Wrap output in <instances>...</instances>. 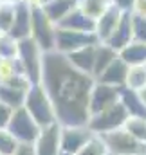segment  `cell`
I'll return each mask as SVG.
<instances>
[{"instance_id": "obj_1", "label": "cell", "mask_w": 146, "mask_h": 155, "mask_svg": "<svg viewBox=\"0 0 146 155\" xmlns=\"http://www.w3.org/2000/svg\"><path fill=\"white\" fill-rule=\"evenodd\" d=\"M51 97L60 126H87L88 99L96 79L79 72L69 63L65 54L56 51L43 54V69L40 81Z\"/></svg>"}, {"instance_id": "obj_28", "label": "cell", "mask_w": 146, "mask_h": 155, "mask_svg": "<svg viewBox=\"0 0 146 155\" xmlns=\"http://www.w3.org/2000/svg\"><path fill=\"white\" fill-rule=\"evenodd\" d=\"M18 146L20 143L15 139V135L7 128H2L0 130V155H15Z\"/></svg>"}, {"instance_id": "obj_26", "label": "cell", "mask_w": 146, "mask_h": 155, "mask_svg": "<svg viewBox=\"0 0 146 155\" xmlns=\"http://www.w3.org/2000/svg\"><path fill=\"white\" fill-rule=\"evenodd\" d=\"M18 74H24V71H22V65L16 58L0 61V83H7Z\"/></svg>"}, {"instance_id": "obj_20", "label": "cell", "mask_w": 146, "mask_h": 155, "mask_svg": "<svg viewBox=\"0 0 146 155\" xmlns=\"http://www.w3.org/2000/svg\"><path fill=\"white\" fill-rule=\"evenodd\" d=\"M119 58L128 65V67H137V65H146V43L143 41H130L124 49H121Z\"/></svg>"}, {"instance_id": "obj_21", "label": "cell", "mask_w": 146, "mask_h": 155, "mask_svg": "<svg viewBox=\"0 0 146 155\" xmlns=\"http://www.w3.org/2000/svg\"><path fill=\"white\" fill-rule=\"evenodd\" d=\"M25 94H27V90H20V88H15V87L2 85V83H0V103L11 107L13 110L24 107Z\"/></svg>"}, {"instance_id": "obj_23", "label": "cell", "mask_w": 146, "mask_h": 155, "mask_svg": "<svg viewBox=\"0 0 146 155\" xmlns=\"http://www.w3.org/2000/svg\"><path fill=\"white\" fill-rule=\"evenodd\" d=\"M108 4H110L108 0H78V9L81 13H85L88 18L98 20L103 15V11L107 9Z\"/></svg>"}, {"instance_id": "obj_5", "label": "cell", "mask_w": 146, "mask_h": 155, "mask_svg": "<svg viewBox=\"0 0 146 155\" xmlns=\"http://www.w3.org/2000/svg\"><path fill=\"white\" fill-rule=\"evenodd\" d=\"M107 146L108 155H146V144L134 139L124 128L99 135Z\"/></svg>"}, {"instance_id": "obj_8", "label": "cell", "mask_w": 146, "mask_h": 155, "mask_svg": "<svg viewBox=\"0 0 146 155\" xmlns=\"http://www.w3.org/2000/svg\"><path fill=\"white\" fill-rule=\"evenodd\" d=\"M99 43L98 36L94 33H79V31H69L63 27L56 25V38H54V51L60 54H71L74 51L87 47V45H96Z\"/></svg>"}, {"instance_id": "obj_25", "label": "cell", "mask_w": 146, "mask_h": 155, "mask_svg": "<svg viewBox=\"0 0 146 155\" xmlns=\"http://www.w3.org/2000/svg\"><path fill=\"white\" fill-rule=\"evenodd\" d=\"M134 139L146 144V117H128L123 126Z\"/></svg>"}, {"instance_id": "obj_38", "label": "cell", "mask_w": 146, "mask_h": 155, "mask_svg": "<svg viewBox=\"0 0 146 155\" xmlns=\"http://www.w3.org/2000/svg\"><path fill=\"white\" fill-rule=\"evenodd\" d=\"M41 2H43V4H47V2H51V0H41Z\"/></svg>"}, {"instance_id": "obj_19", "label": "cell", "mask_w": 146, "mask_h": 155, "mask_svg": "<svg viewBox=\"0 0 146 155\" xmlns=\"http://www.w3.org/2000/svg\"><path fill=\"white\" fill-rule=\"evenodd\" d=\"M76 7H78V0H51V2H47V4L41 5L43 13L47 15V18L54 25H58Z\"/></svg>"}, {"instance_id": "obj_41", "label": "cell", "mask_w": 146, "mask_h": 155, "mask_svg": "<svg viewBox=\"0 0 146 155\" xmlns=\"http://www.w3.org/2000/svg\"><path fill=\"white\" fill-rule=\"evenodd\" d=\"M108 2H110V0H108Z\"/></svg>"}, {"instance_id": "obj_11", "label": "cell", "mask_w": 146, "mask_h": 155, "mask_svg": "<svg viewBox=\"0 0 146 155\" xmlns=\"http://www.w3.org/2000/svg\"><path fill=\"white\" fill-rule=\"evenodd\" d=\"M60 134H61V126L58 123L41 128L40 135L36 137V141L33 143L35 153L36 155H61Z\"/></svg>"}, {"instance_id": "obj_2", "label": "cell", "mask_w": 146, "mask_h": 155, "mask_svg": "<svg viewBox=\"0 0 146 155\" xmlns=\"http://www.w3.org/2000/svg\"><path fill=\"white\" fill-rule=\"evenodd\" d=\"M24 108L29 112V116L36 121V124L40 128H45V126L56 123L54 107H52L51 97L47 96V92H45V88H43L41 83L31 85V88L25 94Z\"/></svg>"}, {"instance_id": "obj_30", "label": "cell", "mask_w": 146, "mask_h": 155, "mask_svg": "<svg viewBox=\"0 0 146 155\" xmlns=\"http://www.w3.org/2000/svg\"><path fill=\"white\" fill-rule=\"evenodd\" d=\"M15 5L16 4H0V33H9L15 20Z\"/></svg>"}, {"instance_id": "obj_39", "label": "cell", "mask_w": 146, "mask_h": 155, "mask_svg": "<svg viewBox=\"0 0 146 155\" xmlns=\"http://www.w3.org/2000/svg\"><path fill=\"white\" fill-rule=\"evenodd\" d=\"M0 61H2V58H0Z\"/></svg>"}, {"instance_id": "obj_27", "label": "cell", "mask_w": 146, "mask_h": 155, "mask_svg": "<svg viewBox=\"0 0 146 155\" xmlns=\"http://www.w3.org/2000/svg\"><path fill=\"white\" fill-rule=\"evenodd\" d=\"M18 54V41L7 33H0V58L15 60Z\"/></svg>"}, {"instance_id": "obj_15", "label": "cell", "mask_w": 146, "mask_h": 155, "mask_svg": "<svg viewBox=\"0 0 146 155\" xmlns=\"http://www.w3.org/2000/svg\"><path fill=\"white\" fill-rule=\"evenodd\" d=\"M98 45H87V47H81L78 51H74L71 54H67V60L69 63L72 65L74 69H78L79 72L83 74H88L92 76L94 72V61H96V51H98ZM94 78V76H92Z\"/></svg>"}, {"instance_id": "obj_22", "label": "cell", "mask_w": 146, "mask_h": 155, "mask_svg": "<svg viewBox=\"0 0 146 155\" xmlns=\"http://www.w3.org/2000/svg\"><path fill=\"white\" fill-rule=\"evenodd\" d=\"M115 58H117V52L112 47H108L107 43H99L98 51H96V61H94V72H92L94 79L99 76Z\"/></svg>"}, {"instance_id": "obj_17", "label": "cell", "mask_w": 146, "mask_h": 155, "mask_svg": "<svg viewBox=\"0 0 146 155\" xmlns=\"http://www.w3.org/2000/svg\"><path fill=\"white\" fill-rule=\"evenodd\" d=\"M119 103L126 110L128 117H146V105L139 94V90H132L123 87L119 92Z\"/></svg>"}, {"instance_id": "obj_37", "label": "cell", "mask_w": 146, "mask_h": 155, "mask_svg": "<svg viewBox=\"0 0 146 155\" xmlns=\"http://www.w3.org/2000/svg\"><path fill=\"white\" fill-rule=\"evenodd\" d=\"M2 4H18V2H22V0H0Z\"/></svg>"}, {"instance_id": "obj_10", "label": "cell", "mask_w": 146, "mask_h": 155, "mask_svg": "<svg viewBox=\"0 0 146 155\" xmlns=\"http://www.w3.org/2000/svg\"><path fill=\"white\" fill-rule=\"evenodd\" d=\"M121 88L96 81L94 87H92V92H90V99H88V112H90V116L99 114V112L110 108L112 105L119 103V92H121Z\"/></svg>"}, {"instance_id": "obj_9", "label": "cell", "mask_w": 146, "mask_h": 155, "mask_svg": "<svg viewBox=\"0 0 146 155\" xmlns=\"http://www.w3.org/2000/svg\"><path fill=\"white\" fill-rule=\"evenodd\" d=\"M92 137L94 134L88 130V126H61V134H60L61 155L78 153Z\"/></svg>"}, {"instance_id": "obj_33", "label": "cell", "mask_w": 146, "mask_h": 155, "mask_svg": "<svg viewBox=\"0 0 146 155\" xmlns=\"http://www.w3.org/2000/svg\"><path fill=\"white\" fill-rule=\"evenodd\" d=\"M110 4H114L117 9H121L123 13H132V9H134V4H135V0H110Z\"/></svg>"}, {"instance_id": "obj_34", "label": "cell", "mask_w": 146, "mask_h": 155, "mask_svg": "<svg viewBox=\"0 0 146 155\" xmlns=\"http://www.w3.org/2000/svg\"><path fill=\"white\" fill-rule=\"evenodd\" d=\"M132 13H134V15H141V16H146V0H135Z\"/></svg>"}, {"instance_id": "obj_4", "label": "cell", "mask_w": 146, "mask_h": 155, "mask_svg": "<svg viewBox=\"0 0 146 155\" xmlns=\"http://www.w3.org/2000/svg\"><path fill=\"white\" fill-rule=\"evenodd\" d=\"M128 119V114L126 110L123 108L121 103H115L112 105L110 108L99 112V114H94V116L88 117V130L94 134V135H105L108 132H114V130H119L124 126Z\"/></svg>"}, {"instance_id": "obj_13", "label": "cell", "mask_w": 146, "mask_h": 155, "mask_svg": "<svg viewBox=\"0 0 146 155\" xmlns=\"http://www.w3.org/2000/svg\"><path fill=\"white\" fill-rule=\"evenodd\" d=\"M130 41H134V31H132V13L128 11V13L121 15V20H119L117 27L114 29V33L110 35V38L105 43L108 47H112L115 52H119Z\"/></svg>"}, {"instance_id": "obj_32", "label": "cell", "mask_w": 146, "mask_h": 155, "mask_svg": "<svg viewBox=\"0 0 146 155\" xmlns=\"http://www.w3.org/2000/svg\"><path fill=\"white\" fill-rule=\"evenodd\" d=\"M11 116H13V108L0 103V130L2 128H7L9 121H11Z\"/></svg>"}, {"instance_id": "obj_14", "label": "cell", "mask_w": 146, "mask_h": 155, "mask_svg": "<svg viewBox=\"0 0 146 155\" xmlns=\"http://www.w3.org/2000/svg\"><path fill=\"white\" fill-rule=\"evenodd\" d=\"M121 15H123L121 9H117L114 4H108L107 9L103 11V15L96 20V31L94 33L99 40V43H105L110 38V35L114 33V29L117 27V24L121 20Z\"/></svg>"}, {"instance_id": "obj_12", "label": "cell", "mask_w": 146, "mask_h": 155, "mask_svg": "<svg viewBox=\"0 0 146 155\" xmlns=\"http://www.w3.org/2000/svg\"><path fill=\"white\" fill-rule=\"evenodd\" d=\"M31 24H33V7L24 0L15 5V20L7 35H11L16 41L31 36Z\"/></svg>"}, {"instance_id": "obj_40", "label": "cell", "mask_w": 146, "mask_h": 155, "mask_svg": "<svg viewBox=\"0 0 146 155\" xmlns=\"http://www.w3.org/2000/svg\"><path fill=\"white\" fill-rule=\"evenodd\" d=\"M144 69H146V65H144Z\"/></svg>"}, {"instance_id": "obj_36", "label": "cell", "mask_w": 146, "mask_h": 155, "mask_svg": "<svg viewBox=\"0 0 146 155\" xmlns=\"http://www.w3.org/2000/svg\"><path fill=\"white\" fill-rule=\"evenodd\" d=\"M139 94H141V97H143V101H144V105H146V87L143 90H139Z\"/></svg>"}, {"instance_id": "obj_7", "label": "cell", "mask_w": 146, "mask_h": 155, "mask_svg": "<svg viewBox=\"0 0 146 155\" xmlns=\"http://www.w3.org/2000/svg\"><path fill=\"white\" fill-rule=\"evenodd\" d=\"M31 38L38 43L43 52L54 51L56 25L47 18L41 7H33V24H31Z\"/></svg>"}, {"instance_id": "obj_18", "label": "cell", "mask_w": 146, "mask_h": 155, "mask_svg": "<svg viewBox=\"0 0 146 155\" xmlns=\"http://www.w3.org/2000/svg\"><path fill=\"white\" fill-rule=\"evenodd\" d=\"M58 27H63V29H69V31H79V33H94L96 31V20L88 18L85 13H81L76 7L58 24Z\"/></svg>"}, {"instance_id": "obj_35", "label": "cell", "mask_w": 146, "mask_h": 155, "mask_svg": "<svg viewBox=\"0 0 146 155\" xmlns=\"http://www.w3.org/2000/svg\"><path fill=\"white\" fill-rule=\"evenodd\" d=\"M15 155H36V153H35L33 144H20L18 150L15 152Z\"/></svg>"}, {"instance_id": "obj_3", "label": "cell", "mask_w": 146, "mask_h": 155, "mask_svg": "<svg viewBox=\"0 0 146 155\" xmlns=\"http://www.w3.org/2000/svg\"><path fill=\"white\" fill-rule=\"evenodd\" d=\"M43 51L38 43L31 38H24L18 41V54L16 60L22 65V71L31 85H38L41 81V69H43Z\"/></svg>"}, {"instance_id": "obj_29", "label": "cell", "mask_w": 146, "mask_h": 155, "mask_svg": "<svg viewBox=\"0 0 146 155\" xmlns=\"http://www.w3.org/2000/svg\"><path fill=\"white\" fill-rule=\"evenodd\" d=\"M74 155H108V152H107V146H105L103 139L99 135H94L78 153Z\"/></svg>"}, {"instance_id": "obj_24", "label": "cell", "mask_w": 146, "mask_h": 155, "mask_svg": "<svg viewBox=\"0 0 146 155\" xmlns=\"http://www.w3.org/2000/svg\"><path fill=\"white\" fill-rule=\"evenodd\" d=\"M126 88L132 90H143L146 87V69L144 65H137V67H130L128 69V76H126Z\"/></svg>"}, {"instance_id": "obj_16", "label": "cell", "mask_w": 146, "mask_h": 155, "mask_svg": "<svg viewBox=\"0 0 146 155\" xmlns=\"http://www.w3.org/2000/svg\"><path fill=\"white\" fill-rule=\"evenodd\" d=\"M128 65L119 58V54H117V58L110 63L108 67L99 74V76L96 78V81H99V83H105V85H112V87H124V83H126V76H128Z\"/></svg>"}, {"instance_id": "obj_6", "label": "cell", "mask_w": 146, "mask_h": 155, "mask_svg": "<svg viewBox=\"0 0 146 155\" xmlns=\"http://www.w3.org/2000/svg\"><path fill=\"white\" fill-rule=\"evenodd\" d=\"M7 130L15 135V139L20 144H33L36 141V137L40 135V126L36 124V121L29 116V112L22 107L13 110L11 121L7 124Z\"/></svg>"}, {"instance_id": "obj_31", "label": "cell", "mask_w": 146, "mask_h": 155, "mask_svg": "<svg viewBox=\"0 0 146 155\" xmlns=\"http://www.w3.org/2000/svg\"><path fill=\"white\" fill-rule=\"evenodd\" d=\"M132 31H134V40L135 41L146 43V16L132 13Z\"/></svg>"}]
</instances>
